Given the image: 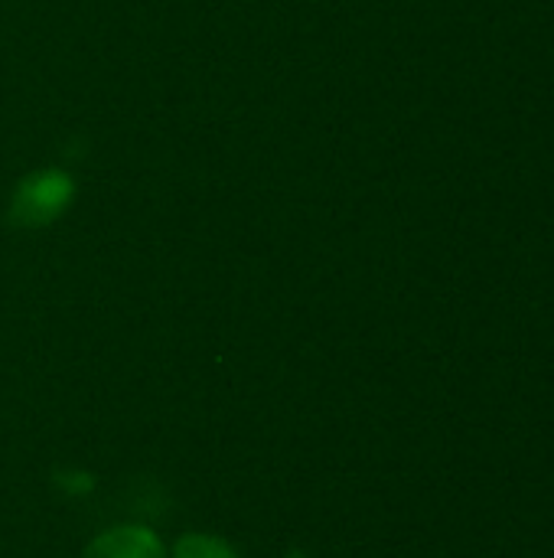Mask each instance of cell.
I'll return each mask as SVG.
<instances>
[{
	"mask_svg": "<svg viewBox=\"0 0 554 558\" xmlns=\"http://www.w3.org/2000/svg\"><path fill=\"white\" fill-rule=\"evenodd\" d=\"M75 199L72 163H49L16 183L7 203V222L13 229H39L56 222Z\"/></svg>",
	"mask_w": 554,
	"mask_h": 558,
	"instance_id": "obj_1",
	"label": "cell"
},
{
	"mask_svg": "<svg viewBox=\"0 0 554 558\" xmlns=\"http://www.w3.org/2000/svg\"><path fill=\"white\" fill-rule=\"evenodd\" d=\"M85 558H163V549L144 530H114L95 539Z\"/></svg>",
	"mask_w": 554,
	"mask_h": 558,
	"instance_id": "obj_2",
	"label": "cell"
},
{
	"mask_svg": "<svg viewBox=\"0 0 554 558\" xmlns=\"http://www.w3.org/2000/svg\"><path fill=\"white\" fill-rule=\"evenodd\" d=\"M180 558H229L219 546L206 543V539H193L189 546L180 549Z\"/></svg>",
	"mask_w": 554,
	"mask_h": 558,
	"instance_id": "obj_3",
	"label": "cell"
}]
</instances>
